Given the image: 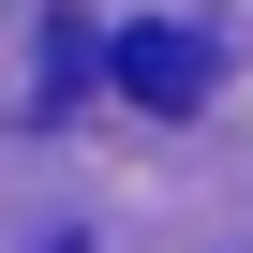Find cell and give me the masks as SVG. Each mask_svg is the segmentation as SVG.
Returning a JSON list of instances; mask_svg holds the SVG:
<instances>
[{
	"label": "cell",
	"mask_w": 253,
	"mask_h": 253,
	"mask_svg": "<svg viewBox=\"0 0 253 253\" xmlns=\"http://www.w3.org/2000/svg\"><path fill=\"white\" fill-rule=\"evenodd\" d=\"M104 75H119V89H134L149 119H194L223 60H209V30H179V15H149V30H119V45H104Z\"/></svg>",
	"instance_id": "1"
}]
</instances>
